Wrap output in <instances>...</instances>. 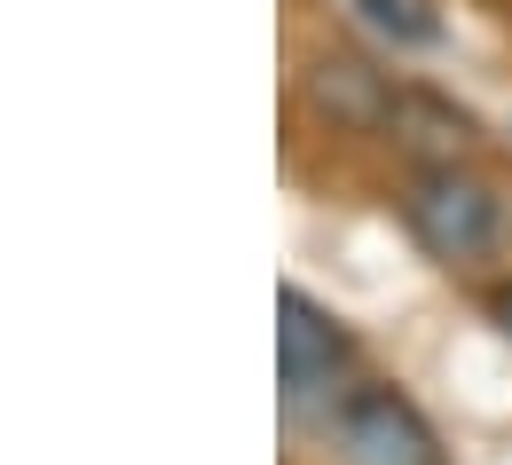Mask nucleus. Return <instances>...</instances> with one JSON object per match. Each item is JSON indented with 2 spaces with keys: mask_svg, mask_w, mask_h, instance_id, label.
Segmentation results:
<instances>
[{
  "mask_svg": "<svg viewBox=\"0 0 512 465\" xmlns=\"http://www.w3.org/2000/svg\"><path fill=\"white\" fill-rule=\"evenodd\" d=\"M402 221L434 261H481L497 245V198L457 166H426L402 198Z\"/></svg>",
  "mask_w": 512,
  "mask_h": 465,
  "instance_id": "f257e3e1",
  "label": "nucleus"
},
{
  "mask_svg": "<svg viewBox=\"0 0 512 465\" xmlns=\"http://www.w3.org/2000/svg\"><path fill=\"white\" fill-rule=\"evenodd\" d=\"M339 458L347 465H442V442L394 387H355L339 402Z\"/></svg>",
  "mask_w": 512,
  "mask_h": 465,
  "instance_id": "f03ea898",
  "label": "nucleus"
},
{
  "mask_svg": "<svg viewBox=\"0 0 512 465\" xmlns=\"http://www.w3.org/2000/svg\"><path fill=\"white\" fill-rule=\"evenodd\" d=\"M276 371H284V395H292V402L323 395V387L347 371V332L323 316L300 284L276 292Z\"/></svg>",
  "mask_w": 512,
  "mask_h": 465,
  "instance_id": "7ed1b4c3",
  "label": "nucleus"
},
{
  "mask_svg": "<svg viewBox=\"0 0 512 465\" xmlns=\"http://www.w3.org/2000/svg\"><path fill=\"white\" fill-rule=\"evenodd\" d=\"M316 103H323V111H347V119H371L386 95H379V87H363V64H323Z\"/></svg>",
  "mask_w": 512,
  "mask_h": 465,
  "instance_id": "20e7f679",
  "label": "nucleus"
},
{
  "mask_svg": "<svg viewBox=\"0 0 512 465\" xmlns=\"http://www.w3.org/2000/svg\"><path fill=\"white\" fill-rule=\"evenodd\" d=\"M363 8H371V24H386V32H402V40H426V32H434L426 16H410V0H363Z\"/></svg>",
  "mask_w": 512,
  "mask_h": 465,
  "instance_id": "39448f33",
  "label": "nucleus"
},
{
  "mask_svg": "<svg viewBox=\"0 0 512 465\" xmlns=\"http://www.w3.org/2000/svg\"><path fill=\"white\" fill-rule=\"evenodd\" d=\"M489 316H497V332L512 339V284H497V292H489Z\"/></svg>",
  "mask_w": 512,
  "mask_h": 465,
  "instance_id": "423d86ee",
  "label": "nucleus"
}]
</instances>
